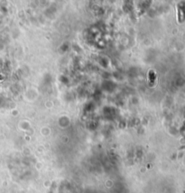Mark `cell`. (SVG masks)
Listing matches in <instances>:
<instances>
[{
  "instance_id": "cell-1",
  "label": "cell",
  "mask_w": 185,
  "mask_h": 193,
  "mask_svg": "<svg viewBox=\"0 0 185 193\" xmlns=\"http://www.w3.org/2000/svg\"><path fill=\"white\" fill-rule=\"evenodd\" d=\"M178 19L181 23L185 20V3H181L178 5Z\"/></svg>"
}]
</instances>
